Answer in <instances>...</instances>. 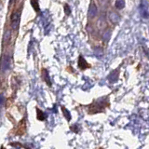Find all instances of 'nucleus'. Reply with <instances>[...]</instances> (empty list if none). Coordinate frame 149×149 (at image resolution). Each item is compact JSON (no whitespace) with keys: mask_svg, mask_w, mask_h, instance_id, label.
Segmentation results:
<instances>
[{"mask_svg":"<svg viewBox=\"0 0 149 149\" xmlns=\"http://www.w3.org/2000/svg\"><path fill=\"white\" fill-rule=\"evenodd\" d=\"M110 102L108 96L102 97L100 99L93 101L91 104H88L87 106V112L90 115H94V114H99L104 112V110L109 107Z\"/></svg>","mask_w":149,"mask_h":149,"instance_id":"1","label":"nucleus"},{"mask_svg":"<svg viewBox=\"0 0 149 149\" xmlns=\"http://www.w3.org/2000/svg\"><path fill=\"white\" fill-rule=\"evenodd\" d=\"M27 132V121L26 116H24L20 122L8 132V135H15V136H23Z\"/></svg>","mask_w":149,"mask_h":149,"instance_id":"2","label":"nucleus"},{"mask_svg":"<svg viewBox=\"0 0 149 149\" xmlns=\"http://www.w3.org/2000/svg\"><path fill=\"white\" fill-rule=\"evenodd\" d=\"M21 8L17 9L16 11H14L11 14V17H10V24H11V28L12 30H15L17 31L19 25H20V21H21Z\"/></svg>","mask_w":149,"mask_h":149,"instance_id":"3","label":"nucleus"},{"mask_svg":"<svg viewBox=\"0 0 149 149\" xmlns=\"http://www.w3.org/2000/svg\"><path fill=\"white\" fill-rule=\"evenodd\" d=\"M12 66V60L11 57L8 55H4L2 58V72L5 73L8 71Z\"/></svg>","mask_w":149,"mask_h":149,"instance_id":"4","label":"nucleus"},{"mask_svg":"<svg viewBox=\"0 0 149 149\" xmlns=\"http://www.w3.org/2000/svg\"><path fill=\"white\" fill-rule=\"evenodd\" d=\"M97 15H98V8H97L95 3L91 2L90 5V8H88V16L90 19H93V18H95Z\"/></svg>","mask_w":149,"mask_h":149,"instance_id":"5","label":"nucleus"},{"mask_svg":"<svg viewBox=\"0 0 149 149\" xmlns=\"http://www.w3.org/2000/svg\"><path fill=\"white\" fill-rule=\"evenodd\" d=\"M140 14H141V17L143 19L149 18V10L147 5L141 4V6H140Z\"/></svg>","mask_w":149,"mask_h":149,"instance_id":"6","label":"nucleus"},{"mask_svg":"<svg viewBox=\"0 0 149 149\" xmlns=\"http://www.w3.org/2000/svg\"><path fill=\"white\" fill-rule=\"evenodd\" d=\"M108 17H109V21L112 23H113V24H116V23H118L119 21H120V16L116 12H115V11L109 12Z\"/></svg>","mask_w":149,"mask_h":149,"instance_id":"7","label":"nucleus"},{"mask_svg":"<svg viewBox=\"0 0 149 149\" xmlns=\"http://www.w3.org/2000/svg\"><path fill=\"white\" fill-rule=\"evenodd\" d=\"M42 78H43V80L46 82L47 85H48L49 87H51V81H50L49 72H48V70L45 69V68L42 69Z\"/></svg>","mask_w":149,"mask_h":149,"instance_id":"8","label":"nucleus"},{"mask_svg":"<svg viewBox=\"0 0 149 149\" xmlns=\"http://www.w3.org/2000/svg\"><path fill=\"white\" fill-rule=\"evenodd\" d=\"M78 67L80 68L81 70H85L88 67H90V64H88L86 60L84 59L83 56H79V59H78Z\"/></svg>","mask_w":149,"mask_h":149,"instance_id":"9","label":"nucleus"},{"mask_svg":"<svg viewBox=\"0 0 149 149\" xmlns=\"http://www.w3.org/2000/svg\"><path fill=\"white\" fill-rule=\"evenodd\" d=\"M118 69H116V70H114V71H112L111 74H110V76H109V81L112 82V83H114L116 82V80L118 79Z\"/></svg>","mask_w":149,"mask_h":149,"instance_id":"10","label":"nucleus"},{"mask_svg":"<svg viewBox=\"0 0 149 149\" xmlns=\"http://www.w3.org/2000/svg\"><path fill=\"white\" fill-rule=\"evenodd\" d=\"M36 118L38 119L39 121H44V120H46L47 116L44 114V112L42 111V110H40L38 107H36Z\"/></svg>","mask_w":149,"mask_h":149,"instance_id":"11","label":"nucleus"},{"mask_svg":"<svg viewBox=\"0 0 149 149\" xmlns=\"http://www.w3.org/2000/svg\"><path fill=\"white\" fill-rule=\"evenodd\" d=\"M10 38H11V31L8 29V30H6V32H5V34L3 36V44L8 43Z\"/></svg>","mask_w":149,"mask_h":149,"instance_id":"12","label":"nucleus"},{"mask_svg":"<svg viewBox=\"0 0 149 149\" xmlns=\"http://www.w3.org/2000/svg\"><path fill=\"white\" fill-rule=\"evenodd\" d=\"M111 34L112 31L110 29H106L105 31H104V33H102V40L104 42H108L111 37Z\"/></svg>","mask_w":149,"mask_h":149,"instance_id":"13","label":"nucleus"},{"mask_svg":"<svg viewBox=\"0 0 149 149\" xmlns=\"http://www.w3.org/2000/svg\"><path fill=\"white\" fill-rule=\"evenodd\" d=\"M99 4L102 9H106L110 5V0H99Z\"/></svg>","mask_w":149,"mask_h":149,"instance_id":"14","label":"nucleus"},{"mask_svg":"<svg viewBox=\"0 0 149 149\" xmlns=\"http://www.w3.org/2000/svg\"><path fill=\"white\" fill-rule=\"evenodd\" d=\"M62 111H63V116H64V118H66V120L67 121H70L71 120V114L69 113V111L65 108L64 106H62Z\"/></svg>","mask_w":149,"mask_h":149,"instance_id":"15","label":"nucleus"},{"mask_svg":"<svg viewBox=\"0 0 149 149\" xmlns=\"http://www.w3.org/2000/svg\"><path fill=\"white\" fill-rule=\"evenodd\" d=\"M115 6L118 9H122L125 7V1L124 0H116Z\"/></svg>","mask_w":149,"mask_h":149,"instance_id":"16","label":"nucleus"},{"mask_svg":"<svg viewBox=\"0 0 149 149\" xmlns=\"http://www.w3.org/2000/svg\"><path fill=\"white\" fill-rule=\"evenodd\" d=\"M30 3H31L32 7L34 8V9H35L36 12H40V8H39L38 2H37V0H30Z\"/></svg>","mask_w":149,"mask_h":149,"instance_id":"17","label":"nucleus"},{"mask_svg":"<svg viewBox=\"0 0 149 149\" xmlns=\"http://www.w3.org/2000/svg\"><path fill=\"white\" fill-rule=\"evenodd\" d=\"M94 53L96 56H98L99 58L102 57V55H104V50H102V48H95L94 49Z\"/></svg>","mask_w":149,"mask_h":149,"instance_id":"18","label":"nucleus"},{"mask_svg":"<svg viewBox=\"0 0 149 149\" xmlns=\"http://www.w3.org/2000/svg\"><path fill=\"white\" fill-rule=\"evenodd\" d=\"M64 11H65V14H67V15H69V14L71 13V9L69 8V5L67 4L64 5Z\"/></svg>","mask_w":149,"mask_h":149,"instance_id":"19","label":"nucleus"},{"mask_svg":"<svg viewBox=\"0 0 149 149\" xmlns=\"http://www.w3.org/2000/svg\"><path fill=\"white\" fill-rule=\"evenodd\" d=\"M70 130H71L72 132H76V133L78 132V129H77V125H72V126H70Z\"/></svg>","mask_w":149,"mask_h":149,"instance_id":"20","label":"nucleus"},{"mask_svg":"<svg viewBox=\"0 0 149 149\" xmlns=\"http://www.w3.org/2000/svg\"><path fill=\"white\" fill-rule=\"evenodd\" d=\"M15 2V0H9V3H8V6L9 7H11L12 5H13V3Z\"/></svg>","mask_w":149,"mask_h":149,"instance_id":"21","label":"nucleus"},{"mask_svg":"<svg viewBox=\"0 0 149 149\" xmlns=\"http://www.w3.org/2000/svg\"><path fill=\"white\" fill-rule=\"evenodd\" d=\"M1 149H5V147H4V146H1Z\"/></svg>","mask_w":149,"mask_h":149,"instance_id":"22","label":"nucleus"},{"mask_svg":"<svg viewBox=\"0 0 149 149\" xmlns=\"http://www.w3.org/2000/svg\"><path fill=\"white\" fill-rule=\"evenodd\" d=\"M99 149H104V147H100Z\"/></svg>","mask_w":149,"mask_h":149,"instance_id":"23","label":"nucleus"}]
</instances>
